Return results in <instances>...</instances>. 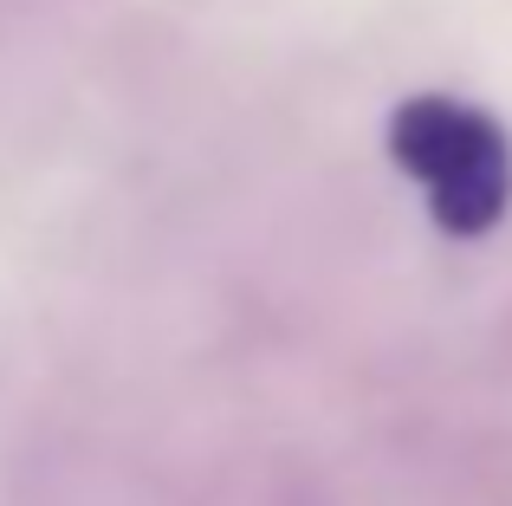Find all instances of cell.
<instances>
[{
	"mask_svg": "<svg viewBox=\"0 0 512 506\" xmlns=\"http://www.w3.org/2000/svg\"><path fill=\"white\" fill-rule=\"evenodd\" d=\"M389 156L422 189L448 241H487L512 208V137L500 117L448 91H415L389 111Z\"/></svg>",
	"mask_w": 512,
	"mask_h": 506,
	"instance_id": "1",
	"label": "cell"
}]
</instances>
